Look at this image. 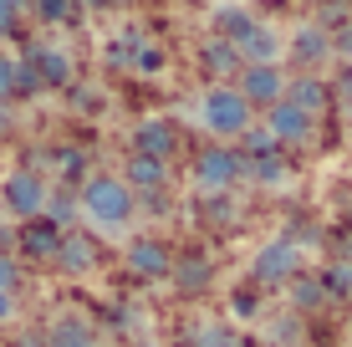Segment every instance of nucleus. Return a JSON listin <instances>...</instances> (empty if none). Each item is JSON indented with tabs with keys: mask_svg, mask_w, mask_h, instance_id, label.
Segmentation results:
<instances>
[{
	"mask_svg": "<svg viewBox=\"0 0 352 347\" xmlns=\"http://www.w3.org/2000/svg\"><path fill=\"white\" fill-rule=\"evenodd\" d=\"M133 205H138V194H133L123 179H113V174H97V179H87V184L77 189V210L87 214L92 225H102V230L128 225Z\"/></svg>",
	"mask_w": 352,
	"mask_h": 347,
	"instance_id": "f257e3e1",
	"label": "nucleus"
},
{
	"mask_svg": "<svg viewBox=\"0 0 352 347\" xmlns=\"http://www.w3.org/2000/svg\"><path fill=\"white\" fill-rule=\"evenodd\" d=\"M199 123L220 138H240L250 128V102L240 98L235 87H210L199 98Z\"/></svg>",
	"mask_w": 352,
	"mask_h": 347,
	"instance_id": "f03ea898",
	"label": "nucleus"
},
{
	"mask_svg": "<svg viewBox=\"0 0 352 347\" xmlns=\"http://www.w3.org/2000/svg\"><path fill=\"white\" fill-rule=\"evenodd\" d=\"M240 179H245V159H240L235 148H204L199 159H194V184H199L204 194H230Z\"/></svg>",
	"mask_w": 352,
	"mask_h": 347,
	"instance_id": "7ed1b4c3",
	"label": "nucleus"
},
{
	"mask_svg": "<svg viewBox=\"0 0 352 347\" xmlns=\"http://www.w3.org/2000/svg\"><path fill=\"white\" fill-rule=\"evenodd\" d=\"M296 271H301V250L291 240H271L250 256V281L256 286H286Z\"/></svg>",
	"mask_w": 352,
	"mask_h": 347,
	"instance_id": "20e7f679",
	"label": "nucleus"
},
{
	"mask_svg": "<svg viewBox=\"0 0 352 347\" xmlns=\"http://www.w3.org/2000/svg\"><path fill=\"white\" fill-rule=\"evenodd\" d=\"M230 46H235L240 67H276V62H281V52H286L281 31H276V26H265V21H250V26L240 31Z\"/></svg>",
	"mask_w": 352,
	"mask_h": 347,
	"instance_id": "39448f33",
	"label": "nucleus"
},
{
	"mask_svg": "<svg viewBox=\"0 0 352 347\" xmlns=\"http://www.w3.org/2000/svg\"><path fill=\"white\" fill-rule=\"evenodd\" d=\"M0 205H6L10 214H21V220H36L46 205V179L36 169H16L6 174V184H0Z\"/></svg>",
	"mask_w": 352,
	"mask_h": 347,
	"instance_id": "423d86ee",
	"label": "nucleus"
},
{
	"mask_svg": "<svg viewBox=\"0 0 352 347\" xmlns=\"http://www.w3.org/2000/svg\"><path fill=\"white\" fill-rule=\"evenodd\" d=\"M265 133L281 143V148H307V143L317 138V117H307L301 107H291L281 98V102H271V113H265Z\"/></svg>",
	"mask_w": 352,
	"mask_h": 347,
	"instance_id": "0eeeda50",
	"label": "nucleus"
},
{
	"mask_svg": "<svg viewBox=\"0 0 352 347\" xmlns=\"http://www.w3.org/2000/svg\"><path fill=\"white\" fill-rule=\"evenodd\" d=\"M128 271L138 281H164L168 271H174V256H168V245L159 235H138V240H128Z\"/></svg>",
	"mask_w": 352,
	"mask_h": 347,
	"instance_id": "6e6552de",
	"label": "nucleus"
},
{
	"mask_svg": "<svg viewBox=\"0 0 352 347\" xmlns=\"http://www.w3.org/2000/svg\"><path fill=\"white\" fill-rule=\"evenodd\" d=\"M240 98L250 107H271L286 98V71L281 67H240Z\"/></svg>",
	"mask_w": 352,
	"mask_h": 347,
	"instance_id": "1a4fd4ad",
	"label": "nucleus"
},
{
	"mask_svg": "<svg viewBox=\"0 0 352 347\" xmlns=\"http://www.w3.org/2000/svg\"><path fill=\"white\" fill-rule=\"evenodd\" d=\"M26 67H31L36 87H72V56L62 52V46L36 41V46H31V56H26Z\"/></svg>",
	"mask_w": 352,
	"mask_h": 347,
	"instance_id": "9d476101",
	"label": "nucleus"
},
{
	"mask_svg": "<svg viewBox=\"0 0 352 347\" xmlns=\"http://www.w3.org/2000/svg\"><path fill=\"white\" fill-rule=\"evenodd\" d=\"M52 266L62 271V276H87V271L97 266V245L82 230H62V240H56V250H52Z\"/></svg>",
	"mask_w": 352,
	"mask_h": 347,
	"instance_id": "9b49d317",
	"label": "nucleus"
},
{
	"mask_svg": "<svg viewBox=\"0 0 352 347\" xmlns=\"http://www.w3.org/2000/svg\"><path fill=\"white\" fill-rule=\"evenodd\" d=\"M286 102L301 107L307 117H317V113H327V107H332V82H322L317 71H301V77L286 82Z\"/></svg>",
	"mask_w": 352,
	"mask_h": 347,
	"instance_id": "f8f14e48",
	"label": "nucleus"
},
{
	"mask_svg": "<svg viewBox=\"0 0 352 347\" xmlns=\"http://www.w3.org/2000/svg\"><path fill=\"white\" fill-rule=\"evenodd\" d=\"M286 46H291V62H301V67H322L327 56H332V31H327V26H296Z\"/></svg>",
	"mask_w": 352,
	"mask_h": 347,
	"instance_id": "ddd939ff",
	"label": "nucleus"
},
{
	"mask_svg": "<svg viewBox=\"0 0 352 347\" xmlns=\"http://www.w3.org/2000/svg\"><path fill=\"white\" fill-rule=\"evenodd\" d=\"M123 184L133 189V194H159V189L168 184V164L164 159H148V153H128Z\"/></svg>",
	"mask_w": 352,
	"mask_h": 347,
	"instance_id": "4468645a",
	"label": "nucleus"
},
{
	"mask_svg": "<svg viewBox=\"0 0 352 347\" xmlns=\"http://www.w3.org/2000/svg\"><path fill=\"white\" fill-rule=\"evenodd\" d=\"M174 128L164 123V117H148V123H138L133 128V153H148V159H164L168 164V153H174Z\"/></svg>",
	"mask_w": 352,
	"mask_h": 347,
	"instance_id": "2eb2a0df",
	"label": "nucleus"
},
{
	"mask_svg": "<svg viewBox=\"0 0 352 347\" xmlns=\"http://www.w3.org/2000/svg\"><path fill=\"white\" fill-rule=\"evenodd\" d=\"M41 347H97V332L82 317H56L52 327H46Z\"/></svg>",
	"mask_w": 352,
	"mask_h": 347,
	"instance_id": "dca6fc26",
	"label": "nucleus"
},
{
	"mask_svg": "<svg viewBox=\"0 0 352 347\" xmlns=\"http://www.w3.org/2000/svg\"><path fill=\"white\" fill-rule=\"evenodd\" d=\"M16 240L26 245V256H31V260H52L56 240H62V225H52V220H31L26 230H16Z\"/></svg>",
	"mask_w": 352,
	"mask_h": 347,
	"instance_id": "f3484780",
	"label": "nucleus"
},
{
	"mask_svg": "<svg viewBox=\"0 0 352 347\" xmlns=\"http://www.w3.org/2000/svg\"><path fill=\"white\" fill-rule=\"evenodd\" d=\"M245 179L250 184H265V189H281L291 179V164L281 153H265V159H245Z\"/></svg>",
	"mask_w": 352,
	"mask_h": 347,
	"instance_id": "a211bd4d",
	"label": "nucleus"
},
{
	"mask_svg": "<svg viewBox=\"0 0 352 347\" xmlns=\"http://www.w3.org/2000/svg\"><path fill=\"white\" fill-rule=\"evenodd\" d=\"M199 62H204L210 77H230V71H240V56H235V46H230L225 36H210V41H204Z\"/></svg>",
	"mask_w": 352,
	"mask_h": 347,
	"instance_id": "6ab92c4d",
	"label": "nucleus"
},
{
	"mask_svg": "<svg viewBox=\"0 0 352 347\" xmlns=\"http://www.w3.org/2000/svg\"><path fill=\"white\" fill-rule=\"evenodd\" d=\"M168 276H174L179 291H204V286L214 281V271H210V260H204V256H189L184 266H174Z\"/></svg>",
	"mask_w": 352,
	"mask_h": 347,
	"instance_id": "aec40b11",
	"label": "nucleus"
},
{
	"mask_svg": "<svg viewBox=\"0 0 352 347\" xmlns=\"http://www.w3.org/2000/svg\"><path fill=\"white\" fill-rule=\"evenodd\" d=\"M230 342H235V332H230L225 322H194L179 347H230Z\"/></svg>",
	"mask_w": 352,
	"mask_h": 347,
	"instance_id": "412c9836",
	"label": "nucleus"
},
{
	"mask_svg": "<svg viewBox=\"0 0 352 347\" xmlns=\"http://www.w3.org/2000/svg\"><path fill=\"white\" fill-rule=\"evenodd\" d=\"M322 291H327V302L332 296H352V260H332L322 271Z\"/></svg>",
	"mask_w": 352,
	"mask_h": 347,
	"instance_id": "4be33fe9",
	"label": "nucleus"
},
{
	"mask_svg": "<svg viewBox=\"0 0 352 347\" xmlns=\"http://www.w3.org/2000/svg\"><path fill=\"white\" fill-rule=\"evenodd\" d=\"M291 302L301 306V312H317V306L327 302V291H322V281H307V276H291Z\"/></svg>",
	"mask_w": 352,
	"mask_h": 347,
	"instance_id": "5701e85b",
	"label": "nucleus"
},
{
	"mask_svg": "<svg viewBox=\"0 0 352 347\" xmlns=\"http://www.w3.org/2000/svg\"><path fill=\"white\" fill-rule=\"evenodd\" d=\"M240 138H245V153H240V159H265V153H281V143H276L271 133H265V123H261V128L250 123Z\"/></svg>",
	"mask_w": 352,
	"mask_h": 347,
	"instance_id": "b1692460",
	"label": "nucleus"
},
{
	"mask_svg": "<svg viewBox=\"0 0 352 347\" xmlns=\"http://www.w3.org/2000/svg\"><path fill=\"white\" fill-rule=\"evenodd\" d=\"M245 26H250V10H240V5H225L220 16H214V36H225V41H235Z\"/></svg>",
	"mask_w": 352,
	"mask_h": 347,
	"instance_id": "393cba45",
	"label": "nucleus"
},
{
	"mask_svg": "<svg viewBox=\"0 0 352 347\" xmlns=\"http://www.w3.org/2000/svg\"><path fill=\"white\" fill-rule=\"evenodd\" d=\"M138 46H143V36H138V31H123V36H118L113 46H107V56H113V67L133 62V56H138Z\"/></svg>",
	"mask_w": 352,
	"mask_h": 347,
	"instance_id": "a878e982",
	"label": "nucleus"
},
{
	"mask_svg": "<svg viewBox=\"0 0 352 347\" xmlns=\"http://www.w3.org/2000/svg\"><path fill=\"white\" fill-rule=\"evenodd\" d=\"M36 10H41L46 26H62V21H72V0H36Z\"/></svg>",
	"mask_w": 352,
	"mask_h": 347,
	"instance_id": "bb28decb",
	"label": "nucleus"
},
{
	"mask_svg": "<svg viewBox=\"0 0 352 347\" xmlns=\"http://www.w3.org/2000/svg\"><path fill=\"white\" fill-rule=\"evenodd\" d=\"M128 67H138V71H159V67H164V52H159V46H148V41H143V46H138V56H133Z\"/></svg>",
	"mask_w": 352,
	"mask_h": 347,
	"instance_id": "cd10ccee",
	"label": "nucleus"
},
{
	"mask_svg": "<svg viewBox=\"0 0 352 347\" xmlns=\"http://www.w3.org/2000/svg\"><path fill=\"white\" fill-rule=\"evenodd\" d=\"M10 92H16V62L0 56V102H10Z\"/></svg>",
	"mask_w": 352,
	"mask_h": 347,
	"instance_id": "c85d7f7f",
	"label": "nucleus"
},
{
	"mask_svg": "<svg viewBox=\"0 0 352 347\" xmlns=\"http://www.w3.org/2000/svg\"><path fill=\"white\" fill-rule=\"evenodd\" d=\"M332 52H337V56H347V62H352V21H342V26L332 31Z\"/></svg>",
	"mask_w": 352,
	"mask_h": 347,
	"instance_id": "c756f323",
	"label": "nucleus"
},
{
	"mask_svg": "<svg viewBox=\"0 0 352 347\" xmlns=\"http://www.w3.org/2000/svg\"><path fill=\"white\" fill-rule=\"evenodd\" d=\"M16 281H21L16 260H10V256H0V291H10V296H16Z\"/></svg>",
	"mask_w": 352,
	"mask_h": 347,
	"instance_id": "7c9ffc66",
	"label": "nucleus"
},
{
	"mask_svg": "<svg viewBox=\"0 0 352 347\" xmlns=\"http://www.w3.org/2000/svg\"><path fill=\"white\" fill-rule=\"evenodd\" d=\"M16 21H21V5H16V0H0V36L16 31Z\"/></svg>",
	"mask_w": 352,
	"mask_h": 347,
	"instance_id": "2f4dec72",
	"label": "nucleus"
},
{
	"mask_svg": "<svg viewBox=\"0 0 352 347\" xmlns=\"http://www.w3.org/2000/svg\"><path fill=\"white\" fill-rule=\"evenodd\" d=\"M56 159H62V174H72V179H77V174H82V164H87V159H82V148H62Z\"/></svg>",
	"mask_w": 352,
	"mask_h": 347,
	"instance_id": "473e14b6",
	"label": "nucleus"
},
{
	"mask_svg": "<svg viewBox=\"0 0 352 347\" xmlns=\"http://www.w3.org/2000/svg\"><path fill=\"white\" fill-rule=\"evenodd\" d=\"M332 98H342V102L352 107V67H347V71H342V77H337V82H332Z\"/></svg>",
	"mask_w": 352,
	"mask_h": 347,
	"instance_id": "72a5a7b5",
	"label": "nucleus"
},
{
	"mask_svg": "<svg viewBox=\"0 0 352 347\" xmlns=\"http://www.w3.org/2000/svg\"><path fill=\"white\" fill-rule=\"evenodd\" d=\"M235 312H240V317H256V312H261L256 291H240V296H235Z\"/></svg>",
	"mask_w": 352,
	"mask_h": 347,
	"instance_id": "f704fd0d",
	"label": "nucleus"
},
{
	"mask_svg": "<svg viewBox=\"0 0 352 347\" xmlns=\"http://www.w3.org/2000/svg\"><path fill=\"white\" fill-rule=\"evenodd\" d=\"M10 317H16V296L0 291V322H10Z\"/></svg>",
	"mask_w": 352,
	"mask_h": 347,
	"instance_id": "c9c22d12",
	"label": "nucleus"
},
{
	"mask_svg": "<svg viewBox=\"0 0 352 347\" xmlns=\"http://www.w3.org/2000/svg\"><path fill=\"white\" fill-rule=\"evenodd\" d=\"M0 133H10V102H0Z\"/></svg>",
	"mask_w": 352,
	"mask_h": 347,
	"instance_id": "e433bc0d",
	"label": "nucleus"
},
{
	"mask_svg": "<svg viewBox=\"0 0 352 347\" xmlns=\"http://www.w3.org/2000/svg\"><path fill=\"white\" fill-rule=\"evenodd\" d=\"M230 347H261V342H250V337H235V342H230Z\"/></svg>",
	"mask_w": 352,
	"mask_h": 347,
	"instance_id": "4c0bfd02",
	"label": "nucleus"
},
{
	"mask_svg": "<svg viewBox=\"0 0 352 347\" xmlns=\"http://www.w3.org/2000/svg\"><path fill=\"white\" fill-rule=\"evenodd\" d=\"M322 5H337V10H342V5H352V0H322Z\"/></svg>",
	"mask_w": 352,
	"mask_h": 347,
	"instance_id": "58836bf2",
	"label": "nucleus"
},
{
	"mask_svg": "<svg viewBox=\"0 0 352 347\" xmlns=\"http://www.w3.org/2000/svg\"><path fill=\"white\" fill-rule=\"evenodd\" d=\"M347 230H352V214H347Z\"/></svg>",
	"mask_w": 352,
	"mask_h": 347,
	"instance_id": "ea45409f",
	"label": "nucleus"
}]
</instances>
